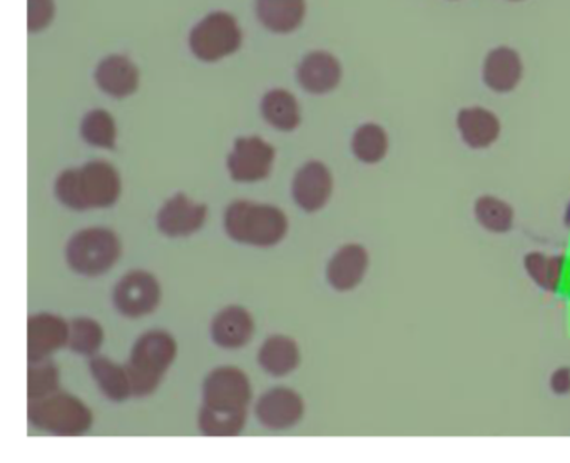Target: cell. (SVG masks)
Instances as JSON below:
<instances>
[{
  "instance_id": "cell-17",
  "label": "cell",
  "mask_w": 570,
  "mask_h": 463,
  "mask_svg": "<svg viewBox=\"0 0 570 463\" xmlns=\"http://www.w3.org/2000/svg\"><path fill=\"white\" fill-rule=\"evenodd\" d=\"M253 332V316L242 306H229L213 319L212 338L222 348H243L252 339Z\"/></svg>"
},
{
  "instance_id": "cell-21",
  "label": "cell",
  "mask_w": 570,
  "mask_h": 463,
  "mask_svg": "<svg viewBox=\"0 0 570 463\" xmlns=\"http://www.w3.org/2000/svg\"><path fill=\"white\" fill-rule=\"evenodd\" d=\"M92 378L98 382L99 388L105 393L106 398L111 402H126L132 395L131 380H129L126 366L116 365L105 356H95L89 362Z\"/></svg>"
},
{
  "instance_id": "cell-9",
  "label": "cell",
  "mask_w": 570,
  "mask_h": 463,
  "mask_svg": "<svg viewBox=\"0 0 570 463\" xmlns=\"http://www.w3.org/2000/svg\"><path fill=\"white\" fill-rule=\"evenodd\" d=\"M275 155V148L258 136L236 139L228 156L229 175L238 183L262 181L272 173Z\"/></svg>"
},
{
  "instance_id": "cell-14",
  "label": "cell",
  "mask_w": 570,
  "mask_h": 463,
  "mask_svg": "<svg viewBox=\"0 0 570 463\" xmlns=\"http://www.w3.org/2000/svg\"><path fill=\"white\" fill-rule=\"evenodd\" d=\"M483 82L499 95L512 92L522 81L523 62L515 49L500 46L492 49L483 61Z\"/></svg>"
},
{
  "instance_id": "cell-19",
  "label": "cell",
  "mask_w": 570,
  "mask_h": 463,
  "mask_svg": "<svg viewBox=\"0 0 570 463\" xmlns=\"http://www.w3.org/2000/svg\"><path fill=\"white\" fill-rule=\"evenodd\" d=\"M456 128L463 142L472 149L490 148L500 136V121L489 109L466 108L456 115Z\"/></svg>"
},
{
  "instance_id": "cell-7",
  "label": "cell",
  "mask_w": 570,
  "mask_h": 463,
  "mask_svg": "<svg viewBox=\"0 0 570 463\" xmlns=\"http://www.w3.org/2000/svg\"><path fill=\"white\" fill-rule=\"evenodd\" d=\"M243 32L228 12H212L193 28L189 48L203 62H216L235 55L242 48Z\"/></svg>"
},
{
  "instance_id": "cell-18",
  "label": "cell",
  "mask_w": 570,
  "mask_h": 463,
  "mask_svg": "<svg viewBox=\"0 0 570 463\" xmlns=\"http://www.w3.org/2000/svg\"><path fill=\"white\" fill-rule=\"evenodd\" d=\"M368 269V253L363 246L346 245L333 256L326 276L330 285L338 292H350L362 283Z\"/></svg>"
},
{
  "instance_id": "cell-31",
  "label": "cell",
  "mask_w": 570,
  "mask_h": 463,
  "mask_svg": "<svg viewBox=\"0 0 570 463\" xmlns=\"http://www.w3.org/2000/svg\"><path fill=\"white\" fill-rule=\"evenodd\" d=\"M550 388L557 395H567L570 393V368L562 366V368L553 372L552 378H550Z\"/></svg>"
},
{
  "instance_id": "cell-20",
  "label": "cell",
  "mask_w": 570,
  "mask_h": 463,
  "mask_svg": "<svg viewBox=\"0 0 570 463\" xmlns=\"http://www.w3.org/2000/svg\"><path fill=\"white\" fill-rule=\"evenodd\" d=\"M256 14L268 31L289 35L302 26L305 0H256Z\"/></svg>"
},
{
  "instance_id": "cell-6",
  "label": "cell",
  "mask_w": 570,
  "mask_h": 463,
  "mask_svg": "<svg viewBox=\"0 0 570 463\" xmlns=\"http://www.w3.org/2000/svg\"><path fill=\"white\" fill-rule=\"evenodd\" d=\"M121 242L108 228H88L72 236L66 248L69 266L79 275L99 276L108 273L121 258Z\"/></svg>"
},
{
  "instance_id": "cell-4",
  "label": "cell",
  "mask_w": 570,
  "mask_h": 463,
  "mask_svg": "<svg viewBox=\"0 0 570 463\" xmlns=\"http://www.w3.org/2000/svg\"><path fill=\"white\" fill-rule=\"evenodd\" d=\"M178 345L166 332L145 333L132 346L126 372L131 380L132 395L148 396L156 392L169 366L175 363Z\"/></svg>"
},
{
  "instance_id": "cell-16",
  "label": "cell",
  "mask_w": 570,
  "mask_h": 463,
  "mask_svg": "<svg viewBox=\"0 0 570 463\" xmlns=\"http://www.w3.org/2000/svg\"><path fill=\"white\" fill-rule=\"evenodd\" d=\"M96 82L111 98H128L138 91L139 71L126 56H109L96 69Z\"/></svg>"
},
{
  "instance_id": "cell-24",
  "label": "cell",
  "mask_w": 570,
  "mask_h": 463,
  "mask_svg": "<svg viewBox=\"0 0 570 463\" xmlns=\"http://www.w3.org/2000/svg\"><path fill=\"white\" fill-rule=\"evenodd\" d=\"M525 272L530 278L547 292H559L566 273V258L563 256H546L542 253H530L523 259Z\"/></svg>"
},
{
  "instance_id": "cell-22",
  "label": "cell",
  "mask_w": 570,
  "mask_h": 463,
  "mask_svg": "<svg viewBox=\"0 0 570 463\" xmlns=\"http://www.w3.org/2000/svg\"><path fill=\"white\" fill-rule=\"evenodd\" d=\"M258 359L259 365L269 375H289L299 365L298 345L288 336H272L263 343Z\"/></svg>"
},
{
  "instance_id": "cell-25",
  "label": "cell",
  "mask_w": 570,
  "mask_h": 463,
  "mask_svg": "<svg viewBox=\"0 0 570 463\" xmlns=\"http://www.w3.org/2000/svg\"><path fill=\"white\" fill-rule=\"evenodd\" d=\"M353 155L365 165H376L389 152V136L379 125H363L356 129L352 141Z\"/></svg>"
},
{
  "instance_id": "cell-8",
  "label": "cell",
  "mask_w": 570,
  "mask_h": 463,
  "mask_svg": "<svg viewBox=\"0 0 570 463\" xmlns=\"http://www.w3.org/2000/svg\"><path fill=\"white\" fill-rule=\"evenodd\" d=\"M161 302V286L148 272H131L116 285L115 305L121 315L139 318L158 308Z\"/></svg>"
},
{
  "instance_id": "cell-13",
  "label": "cell",
  "mask_w": 570,
  "mask_h": 463,
  "mask_svg": "<svg viewBox=\"0 0 570 463\" xmlns=\"http://www.w3.org/2000/svg\"><path fill=\"white\" fill-rule=\"evenodd\" d=\"M303 412H305V405L302 396L282 386L266 392L256 405V416L259 422L272 430L292 428L302 420Z\"/></svg>"
},
{
  "instance_id": "cell-11",
  "label": "cell",
  "mask_w": 570,
  "mask_h": 463,
  "mask_svg": "<svg viewBox=\"0 0 570 463\" xmlns=\"http://www.w3.org/2000/svg\"><path fill=\"white\" fill-rule=\"evenodd\" d=\"M206 218H208L206 205H199L179 193L159 209L156 223L159 232L168 238H186L199 232Z\"/></svg>"
},
{
  "instance_id": "cell-10",
  "label": "cell",
  "mask_w": 570,
  "mask_h": 463,
  "mask_svg": "<svg viewBox=\"0 0 570 463\" xmlns=\"http://www.w3.org/2000/svg\"><path fill=\"white\" fill-rule=\"evenodd\" d=\"M69 336H71V325L59 316L51 313L31 316L28 322L29 363L49 359L52 353L69 345Z\"/></svg>"
},
{
  "instance_id": "cell-3",
  "label": "cell",
  "mask_w": 570,
  "mask_h": 463,
  "mask_svg": "<svg viewBox=\"0 0 570 463\" xmlns=\"http://www.w3.org/2000/svg\"><path fill=\"white\" fill-rule=\"evenodd\" d=\"M225 232L229 238L243 245H278L288 233V219L275 206L258 205L252 201H235L225 213Z\"/></svg>"
},
{
  "instance_id": "cell-28",
  "label": "cell",
  "mask_w": 570,
  "mask_h": 463,
  "mask_svg": "<svg viewBox=\"0 0 570 463\" xmlns=\"http://www.w3.org/2000/svg\"><path fill=\"white\" fill-rule=\"evenodd\" d=\"M105 342V332L101 325L91 318H78L71 323L69 348L79 355L92 356L101 348Z\"/></svg>"
},
{
  "instance_id": "cell-23",
  "label": "cell",
  "mask_w": 570,
  "mask_h": 463,
  "mask_svg": "<svg viewBox=\"0 0 570 463\" xmlns=\"http://www.w3.org/2000/svg\"><path fill=\"white\" fill-rule=\"evenodd\" d=\"M262 115L278 131H295L302 122L298 101L285 89H273L263 98Z\"/></svg>"
},
{
  "instance_id": "cell-1",
  "label": "cell",
  "mask_w": 570,
  "mask_h": 463,
  "mask_svg": "<svg viewBox=\"0 0 570 463\" xmlns=\"http://www.w3.org/2000/svg\"><path fill=\"white\" fill-rule=\"evenodd\" d=\"M252 402L248 376L235 366H222L203 383L199 430L208 436H235L242 432Z\"/></svg>"
},
{
  "instance_id": "cell-30",
  "label": "cell",
  "mask_w": 570,
  "mask_h": 463,
  "mask_svg": "<svg viewBox=\"0 0 570 463\" xmlns=\"http://www.w3.org/2000/svg\"><path fill=\"white\" fill-rule=\"evenodd\" d=\"M55 16V0H28V29L31 35L49 28Z\"/></svg>"
},
{
  "instance_id": "cell-33",
  "label": "cell",
  "mask_w": 570,
  "mask_h": 463,
  "mask_svg": "<svg viewBox=\"0 0 570 463\" xmlns=\"http://www.w3.org/2000/svg\"><path fill=\"white\" fill-rule=\"evenodd\" d=\"M512 2H522V0H512Z\"/></svg>"
},
{
  "instance_id": "cell-5",
  "label": "cell",
  "mask_w": 570,
  "mask_h": 463,
  "mask_svg": "<svg viewBox=\"0 0 570 463\" xmlns=\"http://www.w3.org/2000/svg\"><path fill=\"white\" fill-rule=\"evenodd\" d=\"M28 418L32 426L59 436H78L95 422L91 410L69 393H52L46 398L31 400Z\"/></svg>"
},
{
  "instance_id": "cell-32",
  "label": "cell",
  "mask_w": 570,
  "mask_h": 463,
  "mask_svg": "<svg viewBox=\"0 0 570 463\" xmlns=\"http://www.w3.org/2000/svg\"><path fill=\"white\" fill-rule=\"evenodd\" d=\"M566 225L569 226V228H570V205H569V208H567V213H566Z\"/></svg>"
},
{
  "instance_id": "cell-27",
  "label": "cell",
  "mask_w": 570,
  "mask_h": 463,
  "mask_svg": "<svg viewBox=\"0 0 570 463\" xmlns=\"http://www.w3.org/2000/svg\"><path fill=\"white\" fill-rule=\"evenodd\" d=\"M475 218L487 232L507 233L513 225V209L495 196H482L475 203Z\"/></svg>"
},
{
  "instance_id": "cell-26",
  "label": "cell",
  "mask_w": 570,
  "mask_h": 463,
  "mask_svg": "<svg viewBox=\"0 0 570 463\" xmlns=\"http://www.w3.org/2000/svg\"><path fill=\"white\" fill-rule=\"evenodd\" d=\"M81 136L89 146L115 149L116 138H118L115 118L102 109L88 112L82 119Z\"/></svg>"
},
{
  "instance_id": "cell-15",
  "label": "cell",
  "mask_w": 570,
  "mask_h": 463,
  "mask_svg": "<svg viewBox=\"0 0 570 463\" xmlns=\"http://www.w3.org/2000/svg\"><path fill=\"white\" fill-rule=\"evenodd\" d=\"M342 65L325 51L309 52L298 68V81L312 95H328L342 81Z\"/></svg>"
},
{
  "instance_id": "cell-2",
  "label": "cell",
  "mask_w": 570,
  "mask_h": 463,
  "mask_svg": "<svg viewBox=\"0 0 570 463\" xmlns=\"http://www.w3.org/2000/svg\"><path fill=\"white\" fill-rule=\"evenodd\" d=\"M56 195L62 205L75 211L109 208L121 196V178L109 162L91 161L62 173L56 181Z\"/></svg>"
},
{
  "instance_id": "cell-12",
  "label": "cell",
  "mask_w": 570,
  "mask_h": 463,
  "mask_svg": "<svg viewBox=\"0 0 570 463\" xmlns=\"http://www.w3.org/2000/svg\"><path fill=\"white\" fill-rule=\"evenodd\" d=\"M332 193V173L323 162H308L296 173L293 179V198L306 213L320 211L328 203Z\"/></svg>"
},
{
  "instance_id": "cell-29",
  "label": "cell",
  "mask_w": 570,
  "mask_h": 463,
  "mask_svg": "<svg viewBox=\"0 0 570 463\" xmlns=\"http://www.w3.org/2000/svg\"><path fill=\"white\" fill-rule=\"evenodd\" d=\"M59 390L58 366L49 359L42 362L29 363L28 375V398H46Z\"/></svg>"
}]
</instances>
